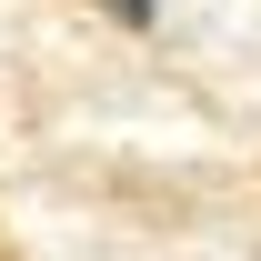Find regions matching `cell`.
<instances>
[{"label":"cell","instance_id":"cell-1","mask_svg":"<svg viewBox=\"0 0 261 261\" xmlns=\"http://www.w3.org/2000/svg\"><path fill=\"white\" fill-rule=\"evenodd\" d=\"M111 20H130V31H151V0H100Z\"/></svg>","mask_w":261,"mask_h":261}]
</instances>
